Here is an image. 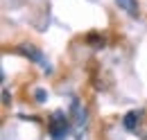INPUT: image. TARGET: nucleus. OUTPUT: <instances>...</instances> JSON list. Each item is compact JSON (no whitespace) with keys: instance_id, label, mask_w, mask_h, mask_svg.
<instances>
[{"instance_id":"nucleus-2","label":"nucleus","mask_w":147,"mask_h":140,"mask_svg":"<svg viewBox=\"0 0 147 140\" xmlns=\"http://www.w3.org/2000/svg\"><path fill=\"white\" fill-rule=\"evenodd\" d=\"M61 115H55V120H52V133H55V138L59 140L61 138V133L66 131V127H61V120H59Z\"/></svg>"},{"instance_id":"nucleus-1","label":"nucleus","mask_w":147,"mask_h":140,"mask_svg":"<svg viewBox=\"0 0 147 140\" xmlns=\"http://www.w3.org/2000/svg\"><path fill=\"white\" fill-rule=\"evenodd\" d=\"M118 5L127 11L129 16H138V0H118Z\"/></svg>"},{"instance_id":"nucleus-3","label":"nucleus","mask_w":147,"mask_h":140,"mask_svg":"<svg viewBox=\"0 0 147 140\" xmlns=\"http://www.w3.org/2000/svg\"><path fill=\"white\" fill-rule=\"evenodd\" d=\"M136 118H138L136 113H129L127 120H125V127H127V129H134V124H136Z\"/></svg>"}]
</instances>
